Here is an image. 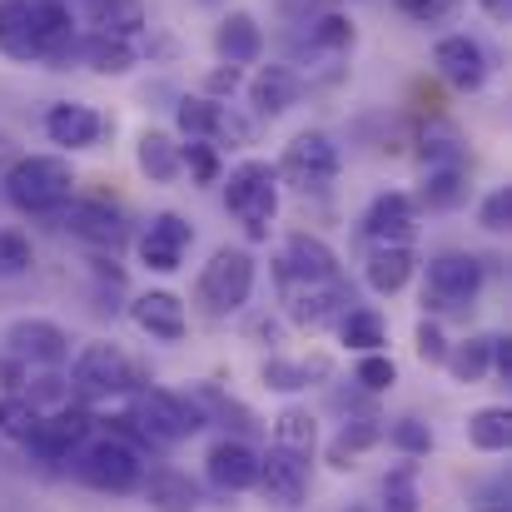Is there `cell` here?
Wrapping results in <instances>:
<instances>
[{
	"label": "cell",
	"instance_id": "e0dca14e",
	"mask_svg": "<svg viewBox=\"0 0 512 512\" xmlns=\"http://www.w3.org/2000/svg\"><path fill=\"white\" fill-rule=\"evenodd\" d=\"M194 244V229L179 219V214H155L150 219V229H145V239H140V254H145V264L150 269H160V274H170L179 269V259H184V249Z\"/></svg>",
	"mask_w": 512,
	"mask_h": 512
},
{
	"label": "cell",
	"instance_id": "1f68e13d",
	"mask_svg": "<svg viewBox=\"0 0 512 512\" xmlns=\"http://www.w3.org/2000/svg\"><path fill=\"white\" fill-rule=\"evenodd\" d=\"M80 55H85L90 70H100V75H125V70L135 65V50H130V40H120V35H90V40L80 45Z\"/></svg>",
	"mask_w": 512,
	"mask_h": 512
},
{
	"label": "cell",
	"instance_id": "9a60e30c",
	"mask_svg": "<svg viewBox=\"0 0 512 512\" xmlns=\"http://www.w3.org/2000/svg\"><path fill=\"white\" fill-rule=\"evenodd\" d=\"M284 289H289V314L309 329H324V324L343 319L348 304H353L339 279H329V284H284Z\"/></svg>",
	"mask_w": 512,
	"mask_h": 512
},
{
	"label": "cell",
	"instance_id": "74e56055",
	"mask_svg": "<svg viewBox=\"0 0 512 512\" xmlns=\"http://www.w3.org/2000/svg\"><path fill=\"white\" fill-rule=\"evenodd\" d=\"M309 40H314V50L348 55V50H353V20H348V15H339V10H329V15H319V20H314Z\"/></svg>",
	"mask_w": 512,
	"mask_h": 512
},
{
	"label": "cell",
	"instance_id": "ffe728a7",
	"mask_svg": "<svg viewBox=\"0 0 512 512\" xmlns=\"http://www.w3.org/2000/svg\"><path fill=\"white\" fill-rule=\"evenodd\" d=\"M299 95H304V75L289 70V65H264V70L249 80V105H254L259 115H284V110L299 105Z\"/></svg>",
	"mask_w": 512,
	"mask_h": 512
},
{
	"label": "cell",
	"instance_id": "bcb514c9",
	"mask_svg": "<svg viewBox=\"0 0 512 512\" xmlns=\"http://www.w3.org/2000/svg\"><path fill=\"white\" fill-rule=\"evenodd\" d=\"M478 224H483V229H493V234H503V229H508V224H512V194H508V189H493V194L483 199Z\"/></svg>",
	"mask_w": 512,
	"mask_h": 512
},
{
	"label": "cell",
	"instance_id": "83f0119b",
	"mask_svg": "<svg viewBox=\"0 0 512 512\" xmlns=\"http://www.w3.org/2000/svg\"><path fill=\"white\" fill-rule=\"evenodd\" d=\"M145 498L155 512H194L199 508V488L189 483V473H174V468H160L150 483H145Z\"/></svg>",
	"mask_w": 512,
	"mask_h": 512
},
{
	"label": "cell",
	"instance_id": "5b68a950",
	"mask_svg": "<svg viewBox=\"0 0 512 512\" xmlns=\"http://www.w3.org/2000/svg\"><path fill=\"white\" fill-rule=\"evenodd\" d=\"M279 174H284L294 189H304V194H324V189L334 184V174H339V145H334L324 130H304V135L284 150Z\"/></svg>",
	"mask_w": 512,
	"mask_h": 512
},
{
	"label": "cell",
	"instance_id": "277c9868",
	"mask_svg": "<svg viewBox=\"0 0 512 512\" xmlns=\"http://www.w3.org/2000/svg\"><path fill=\"white\" fill-rule=\"evenodd\" d=\"M483 289V259L473 254H438L428 259V284H423V304L428 309H468Z\"/></svg>",
	"mask_w": 512,
	"mask_h": 512
},
{
	"label": "cell",
	"instance_id": "4dcf8cb0",
	"mask_svg": "<svg viewBox=\"0 0 512 512\" xmlns=\"http://www.w3.org/2000/svg\"><path fill=\"white\" fill-rule=\"evenodd\" d=\"M463 199H468V170L463 165L428 170V184H423V204L428 209H458Z\"/></svg>",
	"mask_w": 512,
	"mask_h": 512
},
{
	"label": "cell",
	"instance_id": "5bb4252c",
	"mask_svg": "<svg viewBox=\"0 0 512 512\" xmlns=\"http://www.w3.org/2000/svg\"><path fill=\"white\" fill-rule=\"evenodd\" d=\"M433 65L453 90H483V80H488V55L468 35H443L433 45Z\"/></svg>",
	"mask_w": 512,
	"mask_h": 512
},
{
	"label": "cell",
	"instance_id": "3957f363",
	"mask_svg": "<svg viewBox=\"0 0 512 512\" xmlns=\"http://www.w3.org/2000/svg\"><path fill=\"white\" fill-rule=\"evenodd\" d=\"M254 294V254L249 249H219L204 274H199V299L209 304V314H234L244 309Z\"/></svg>",
	"mask_w": 512,
	"mask_h": 512
},
{
	"label": "cell",
	"instance_id": "60d3db41",
	"mask_svg": "<svg viewBox=\"0 0 512 512\" xmlns=\"http://www.w3.org/2000/svg\"><path fill=\"white\" fill-rule=\"evenodd\" d=\"M309 373H324V363H279V358H269V363H264L269 388H284V393L309 388Z\"/></svg>",
	"mask_w": 512,
	"mask_h": 512
},
{
	"label": "cell",
	"instance_id": "cb8c5ba5",
	"mask_svg": "<svg viewBox=\"0 0 512 512\" xmlns=\"http://www.w3.org/2000/svg\"><path fill=\"white\" fill-rule=\"evenodd\" d=\"M214 50L224 55V65H254L259 50H264V30L254 25V15L234 10V15H224V25L214 30Z\"/></svg>",
	"mask_w": 512,
	"mask_h": 512
},
{
	"label": "cell",
	"instance_id": "e575fe53",
	"mask_svg": "<svg viewBox=\"0 0 512 512\" xmlns=\"http://www.w3.org/2000/svg\"><path fill=\"white\" fill-rule=\"evenodd\" d=\"M274 443L279 448H289V453H314V443H319V428H314V418L304 413V408H284L279 418H274Z\"/></svg>",
	"mask_w": 512,
	"mask_h": 512
},
{
	"label": "cell",
	"instance_id": "f907efd6",
	"mask_svg": "<svg viewBox=\"0 0 512 512\" xmlns=\"http://www.w3.org/2000/svg\"><path fill=\"white\" fill-rule=\"evenodd\" d=\"M483 10H488L493 20H508V15H512V0H483Z\"/></svg>",
	"mask_w": 512,
	"mask_h": 512
},
{
	"label": "cell",
	"instance_id": "f1b7e54d",
	"mask_svg": "<svg viewBox=\"0 0 512 512\" xmlns=\"http://www.w3.org/2000/svg\"><path fill=\"white\" fill-rule=\"evenodd\" d=\"M135 160H140V170L150 174L155 184H170L174 174L184 170V165H179V145H174L165 130H145V135H140V150H135Z\"/></svg>",
	"mask_w": 512,
	"mask_h": 512
},
{
	"label": "cell",
	"instance_id": "2e32d148",
	"mask_svg": "<svg viewBox=\"0 0 512 512\" xmlns=\"http://www.w3.org/2000/svg\"><path fill=\"white\" fill-rule=\"evenodd\" d=\"M418 229V204L408 194H378L363 214V234L373 244H408Z\"/></svg>",
	"mask_w": 512,
	"mask_h": 512
},
{
	"label": "cell",
	"instance_id": "4316f807",
	"mask_svg": "<svg viewBox=\"0 0 512 512\" xmlns=\"http://www.w3.org/2000/svg\"><path fill=\"white\" fill-rule=\"evenodd\" d=\"M0 50L10 60H40L30 30V0H0Z\"/></svg>",
	"mask_w": 512,
	"mask_h": 512
},
{
	"label": "cell",
	"instance_id": "484cf974",
	"mask_svg": "<svg viewBox=\"0 0 512 512\" xmlns=\"http://www.w3.org/2000/svg\"><path fill=\"white\" fill-rule=\"evenodd\" d=\"M85 20L95 25V35H140L145 30V5L140 0H85Z\"/></svg>",
	"mask_w": 512,
	"mask_h": 512
},
{
	"label": "cell",
	"instance_id": "f6af8a7d",
	"mask_svg": "<svg viewBox=\"0 0 512 512\" xmlns=\"http://www.w3.org/2000/svg\"><path fill=\"white\" fill-rule=\"evenodd\" d=\"M393 378H398L393 358H383L378 348H373V353H363V363H358V383H363V388L383 393V388H393Z\"/></svg>",
	"mask_w": 512,
	"mask_h": 512
},
{
	"label": "cell",
	"instance_id": "8d00e7d4",
	"mask_svg": "<svg viewBox=\"0 0 512 512\" xmlns=\"http://www.w3.org/2000/svg\"><path fill=\"white\" fill-rule=\"evenodd\" d=\"M383 512H418V468L403 463L383 478Z\"/></svg>",
	"mask_w": 512,
	"mask_h": 512
},
{
	"label": "cell",
	"instance_id": "b9f144b4",
	"mask_svg": "<svg viewBox=\"0 0 512 512\" xmlns=\"http://www.w3.org/2000/svg\"><path fill=\"white\" fill-rule=\"evenodd\" d=\"M423 165H428V170H438V165H463V145H458V135H453V130H433V135H423Z\"/></svg>",
	"mask_w": 512,
	"mask_h": 512
},
{
	"label": "cell",
	"instance_id": "7bdbcfd3",
	"mask_svg": "<svg viewBox=\"0 0 512 512\" xmlns=\"http://www.w3.org/2000/svg\"><path fill=\"white\" fill-rule=\"evenodd\" d=\"M388 443L403 448L408 458H418V453L433 448V433H428V423H418V418H398V423L388 428Z\"/></svg>",
	"mask_w": 512,
	"mask_h": 512
},
{
	"label": "cell",
	"instance_id": "d6a6232c",
	"mask_svg": "<svg viewBox=\"0 0 512 512\" xmlns=\"http://www.w3.org/2000/svg\"><path fill=\"white\" fill-rule=\"evenodd\" d=\"M378 438H383V423H378V418H353V423H343V433L334 438V448H329L334 468H353V458H358L363 448H373Z\"/></svg>",
	"mask_w": 512,
	"mask_h": 512
},
{
	"label": "cell",
	"instance_id": "7a4b0ae2",
	"mask_svg": "<svg viewBox=\"0 0 512 512\" xmlns=\"http://www.w3.org/2000/svg\"><path fill=\"white\" fill-rule=\"evenodd\" d=\"M224 204H229V214L244 224L249 239H269V224H274V214H279V170L264 165V160H244L239 170H229Z\"/></svg>",
	"mask_w": 512,
	"mask_h": 512
},
{
	"label": "cell",
	"instance_id": "681fc988",
	"mask_svg": "<svg viewBox=\"0 0 512 512\" xmlns=\"http://www.w3.org/2000/svg\"><path fill=\"white\" fill-rule=\"evenodd\" d=\"M234 85H239V65H224V70L209 75V90H214V95H224V90H234Z\"/></svg>",
	"mask_w": 512,
	"mask_h": 512
},
{
	"label": "cell",
	"instance_id": "8992f818",
	"mask_svg": "<svg viewBox=\"0 0 512 512\" xmlns=\"http://www.w3.org/2000/svg\"><path fill=\"white\" fill-rule=\"evenodd\" d=\"M135 388V363L115 343H85L75 353V393L80 398H115Z\"/></svg>",
	"mask_w": 512,
	"mask_h": 512
},
{
	"label": "cell",
	"instance_id": "ac0fdd59",
	"mask_svg": "<svg viewBox=\"0 0 512 512\" xmlns=\"http://www.w3.org/2000/svg\"><path fill=\"white\" fill-rule=\"evenodd\" d=\"M30 30L40 60H70L75 55V25L60 0H30Z\"/></svg>",
	"mask_w": 512,
	"mask_h": 512
},
{
	"label": "cell",
	"instance_id": "f546056e",
	"mask_svg": "<svg viewBox=\"0 0 512 512\" xmlns=\"http://www.w3.org/2000/svg\"><path fill=\"white\" fill-rule=\"evenodd\" d=\"M468 443L478 453H503L512 443V413L508 408H478L468 418Z\"/></svg>",
	"mask_w": 512,
	"mask_h": 512
},
{
	"label": "cell",
	"instance_id": "816d5d0a",
	"mask_svg": "<svg viewBox=\"0 0 512 512\" xmlns=\"http://www.w3.org/2000/svg\"><path fill=\"white\" fill-rule=\"evenodd\" d=\"M5 160H10V140L0 135V165H5Z\"/></svg>",
	"mask_w": 512,
	"mask_h": 512
},
{
	"label": "cell",
	"instance_id": "f35d334b",
	"mask_svg": "<svg viewBox=\"0 0 512 512\" xmlns=\"http://www.w3.org/2000/svg\"><path fill=\"white\" fill-rule=\"evenodd\" d=\"M30 264H35L30 239H25L20 229H0V279H15V274H25Z\"/></svg>",
	"mask_w": 512,
	"mask_h": 512
},
{
	"label": "cell",
	"instance_id": "7c38bea8",
	"mask_svg": "<svg viewBox=\"0 0 512 512\" xmlns=\"http://www.w3.org/2000/svg\"><path fill=\"white\" fill-rule=\"evenodd\" d=\"M174 120H179V130H184L189 140H239V145L249 140V125H244L229 105H219V100H209V95L179 100Z\"/></svg>",
	"mask_w": 512,
	"mask_h": 512
},
{
	"label": "cell",
	"instance_id": "ee69618b",
	"mask_svg": "<svg viewBox=\"0 0 512 512\" xmlns=\"http://www.w3.org/2000/svg\"><path fill=\"white\" fill-rule=\"evenodd\" d=\"M179 165H189V174H194L199 184H214V179H219V155H214V145H204V140L179 145Z\"/></svg>",
	"mask_w": 512,
	"mask_h": 512
},
{
	"label": "cell",
	"instance_id": "6da1fadb",
	"mask_svg": "<svg viewBox=\"0 0 512 512\" xmlns=\"http://www.w3.org/2000/svg\"><path fill=\"white\" fill-rule=\"evenodd\" d=\"M70 189H75V174L55 155H25V160H15L5 170V194L25 214H55V209H65L70 204Z\"/></svg>",
	"mask_w": 512,
	"mask_h": 512
},
{
	"label": "cell",
	"instance_id": "52a82bcc",
	"mask_svg": "<svg viewBox=\"0 0 512 512\" xmlns=\"http://www.w3.org/2000/svg\"><path fill=\"white\" fill-rule=\"evenodd\" d=\"M135 423H140V433L150 443H179V438H189V433L204 428V413H199V403L179 398L170 388H150V393H140Z\"/></svg>",
	"mask_w": 512,
	"mask_h": 512
},
{
	"label": "cell",
	"instance_id": "ab89813d",
	"mask_svg": "<svg viewBox=\"0 0 512 512\" xmlns=\"http://www.w3.org/2000/svg\"><path fill=\"white\" fill-rule=\"evenodd\" d=\"M40 423L30 398H0V433L5 438H30V428Z\"/></svg>",
	"mask_w": 512,
	"mask_h": 512
},
{
	"label": "cell",
	"instance_id": "7dc6e473",
	"mask_svg": "<svg viewBox=\"0 0 512 512\" xmlns=\"http://www.w3.org/2000/svg\"><path fill=\"white\" fill-rule=\"evenodd\" d=\"M408 20H418V25H433V20H443V15H453V5L458 0H393Z\"/></svg>",
	"mask_w": 512,
	"mask_h": 512
},
{
	"label": "cell",
	"instance_id": "44dd1931",
	"mask_svg": "<svg viewBox=\"0 0 512 512\" xmlns=\"http://www.w3.org/2000/svg\"><path fill=\"white\" fill-rule=\"evenodd\" d=\"M130 314H135V324H140L150 339H160V343H179L184 339V329H189L184 304L174 299L170 289H150V294H140Z\"/></svg>",
	"mask_w": 512,
	"mask_h": 512
},
{
	"label": "cell",
	"instance_id": "7402d4cb",
	"mask_svg": "<svg viewBox=\"0 0 512 512\" xmlns=\"http://www.w3.org/2000/svg\"><path fill=\"white\" fill-rule=\"evenodd\" d=\"M100 130H105V120L90 110V105H50V115H45V135L55 140V145H65V150H90L95 140H100Z\"/></svg>",
	"mask_w": 512,
	"mask_h": 512
},
{
	"label": "cell",
	"instance_id": "ba28073f",
	"mask_svg": "<svg viewBox=\"0 0 512 512\" xmlns=\"http://www.w3.org/2000/svg\"><path fill=\"white\" fill-rule=\"evenodd\" d=\"M80 478L90 488H100V493H130V488H140L145 463H140V453L130 443L105 438V443H95V448L80 453Z\"/></svg>",
	"mask_w": 512,
	"mask_h": 512
},
{
	"label": "cell",
	"instance_id": "603a6c76",
	"mask_svg": "<svg viewBox=\"0 0 512 512\" xmlns=\"http://www.w3.org/2000/svg\"><path fill=\"white\" fill-rule=\"evenodd\" d=\"M204 473H209L214 488L244 493V488H254V478H259V458H254L244 443H214L209 458H204Z\"/></svg>",
	"mask_w": 512,
	"mask_h": 512
},
{
	"label": "cell",
	"instance_id": "9c48e42d",
	"mask_svg": "<svg viewBox=\"0 0 512 512\" xmlns=\"http://www.w3.org/2000/svg\"><path fill=\"white\" fill-rule=\"evenodd\" d=\"M259 488H264V498L269 503H279V508H299L304 503V493H309V458L304 453H289V448H269V458H259V478H254Z\"/></svg>",
	"mask_w": 512,
	"mask_h": 512
},
{
	"label": "cell",
	"instance_id": "c3c4849f",
	"mask_svg": "<svg viewBox=\"0 0 512 512\" xmlns=\"http://www.w3.org/2000/svg\"><path fill=\"white\" fill-rule=\"evenodd\" d=\"M443 353H448V339H443V329L438 324H418V358L423 363H443Z\"/></svg>",
	"mask_w": 512,
	"mask_h": 512
},
{
	"label": "cell",
	"instance_id": "4fadbf2b",
	"mask_svg": "<svg viewBox=\"0 0 512 512\" xmlns=\"http://www.w3.org/2000/svg\"><path fill=\"white\" fill-rule=\"evenodd\" d=\"M5 343H10L15 358L40 363V368H60L70 358V334L60 324H50V319H20V324H10Z\"/></svg>",
	"mask_w": 512,
	"mask_h": 512
},
{
	"label": "cell",
	"instance_id": "d590c367",
	"mask_svg": "<svg viewBox=\"0 0 512 512\" xmlns=\"http://www.w3.org/2000/svg\"><path fill=\"white\" fill-rule=\"evenodd\" d=\"M443 368H448L458 383H478V378H488V368H493L488 339H468V343H458V348H448V353H443Z\"/></svg>",
	"mask_w": 512,
	"mask_h": 512
},
{
	"label": "cell",
	"instance_id": "836d02e7",
	"mask_svg": "<svg viewBox=\"0 0 512 512\" xmlns=\"http://www.w3.org/2000/svg\"><path fill=\"white\" fill-rule=\"evenodd\" d=\"M339 334L348 348H358V353H373V348H383L388 343V324L373 314V309H348L339 319Z\"/></svg>",
	"mask_w": 512,
	"mask_h": 512
},
{
	"label": "cell",
	"instance_id": "8fae6325",
	"mask_svg": "<svg viewBox=\"0 0 512 512\" xmlns=\"http://www.w3.org/2000/svg\"><path fill=\"white\" fill-rule=\"evenodd\" d=\"M90 438V413L85 408H55L50 418H40L35 428H30V453H40L45 463H65L80 443Z\"/></svg>",
	"mask_w": 512,
	"mask_h": 512
},
{
	"label": "cell",
	"instance_id": "d4e9b609",
	"mask_svg": "<svg viewBox=\"0 0 512 512\" xmlns=\"http://www.w3.org/2000/svg\"><path fill=\"white\" fill-rule=\"evenodd\" d=\"M363 279H368L373 294H398L413 279V249L408 244H373V254L363 264Z\"/></svg>",
	"mask_w": 512,
	"mask_h": 512
},
{
	"label": "cell",
	"instance_id": "30bf717a",
	"mask_svg": "<svg viewBox=\"0 0 512 512\" xmlns=\"http://www.w3.org/2000/svg\"><path fill=\"white\" fill-rule=\"evenodd\" d=\"M329 279H339L334 249L314 234H289L279 254V284H329Z\"/></svg>",
	"mask_w": 512,
	"mask_h": 512
},
{
	"label": "cell",
	"instance_id": "d6986e66",
	"mask_svg": "<svg viewBox=\"0 0 512 512\" xmlns=\"http://www.w3.org/2000/svg\"><path fill=\"white\" fill-rule=\"evenodd\" d=\"M65 229L75 234V239H85L90 249H125V239H130V229H125V219L120 214H110L105 204H65Z\"/></svg>",
	"mask_w": 512,
	"mask_h": 512
}]
</instances>
